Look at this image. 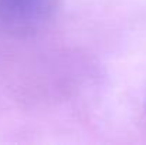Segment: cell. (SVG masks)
Listing matches in <instances>:
<instances>
[{"label":"cell","instance_id":"1","mask_svg":"<svg viewBox=\"0 0 146 145\" xmlns=\"http://www.w3.org/2000/svg\"><path fill=\"white\" fill-rule=\"evenodd\" d=\"M58 10V0H0V29L31 34L44 29Z\"/></svg>","mask_w":146,"mask_h":145}]
</instances>
